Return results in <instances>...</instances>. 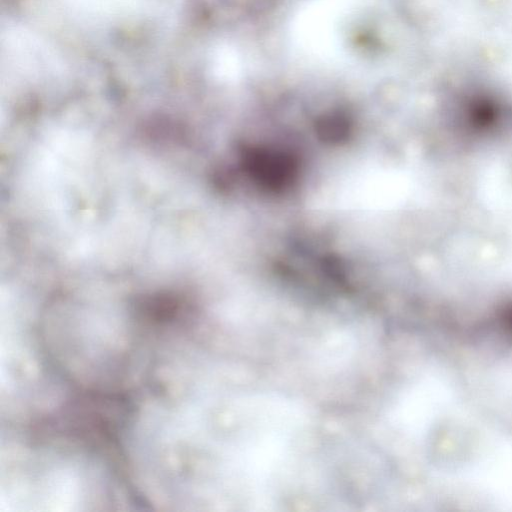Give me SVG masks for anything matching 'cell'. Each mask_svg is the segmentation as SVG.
<instances>
[{"label": "cell", "mask_w": 512, "mask_h": 512, "mask_svg": "<svg viewBox=\"0 0 512 512\" xmlns=\"http://www.w3.org/2000/svg\"><path fill=\"white\" fill-rule=\"evenodd\" d=\"M74 2H78L81 6L89 9H94L96 11L102 10L104 12L108 10H116L119 8L128 7L131 4V0H73Z\"/></svg>", "instance_id": "cell-1"}]
</instances>
